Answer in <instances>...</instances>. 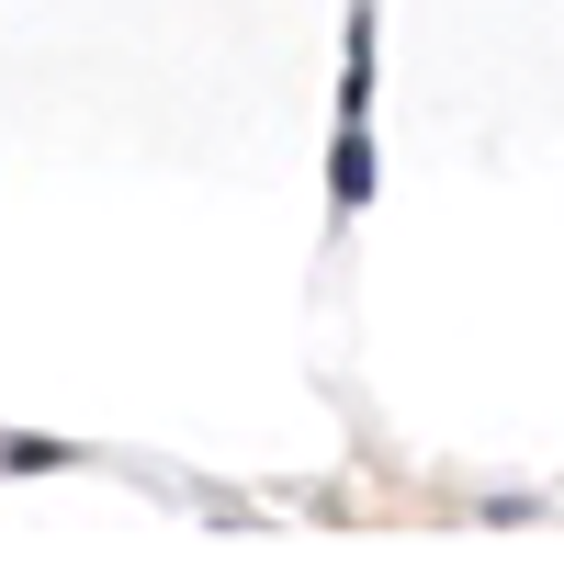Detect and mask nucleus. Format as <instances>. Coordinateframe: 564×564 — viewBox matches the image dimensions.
Listing matches in <instances>:
<instances>
[{
  "mask_svg": "<svg viewBox=\"0 0 564 564\" xmlns=\"http://www.w3.org/2000/svg\"><path fill=\"white\" fill-rule=\"evenodd\" d=\"M372 193V148H361V135H339V204H361Z\"/></svg>",
  "mask_w": 564,
  "mask_h": 564,
  "instance_id": "obj_1",
  "label": "nucleus"
}]
</instances>
